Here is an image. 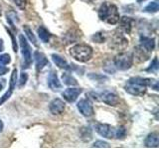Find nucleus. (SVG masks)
<instances>
[{
    "instance_id": "obj_32",
    "label": "nucleus",
    "mask_w": 159,
    "mask_h": 149,
    "mask_svg": "<svg viewBox=\"0 0 159 149\" xmlns=\"http://www.w3.org/2000/svg\"><path fill=\"white\" fill-rule=\"evenodd\" d=\"M7 31H8V33H9V35H10V37H11V39H12V47H13V51H14L15 53H17L18 48H17L16 40H15V38H14V36H13V34L11 33V31H10V30H8V29H7Z\"/></svg>"
},
{
    "instance_id": "obj_31",
    "label": "nucleus",
    "mask_w": 159,
    "mask_h": 149,
    "mask_svg": "<svg viewBox=\"0 0 159 149\" xmlns=\"http://www.w3.org/2000/svg\"><path fill=\"white\" fill-rule=\"evenodd\" d=\"M12 91H10V89H9V91H7L6 93H5L4 94H3V96H2V97L1 98H0V106H1V104L2 103H4L5 102H6L7 101V99L10 97H11V94H12Z\"/></svg>"
},
{
    "instance_id": "obj_22",
    "label": "nucleus",
    "mask_w": 159,
    "mask_h": 149,
    "mask_svg": "<svg viewBox=\"0 0 159 149\" xmlns=\"http://www.w3.org/2000/svg\"><path fill=\"white\" fill-rule=\"evenodd\" d=\"M158 68H159V64H158V60H157V58L155 57L153 59V61L151 62V64H150V66H149L145 71L146 72H149V73H157L158 72Z\"/></svg>"
},
{
    "instance_id": "obj_17",
    "label": "nucleus",
    "mask_w": 159,
    "mask_h": 149,
    "mask_svg": "<svg viewBox=\"0 0 159 149\" xmlns=\"http://www.w3.org/2000/svg\"><path fill=\"white\" fill-rule=\"evenodd\" d=\"M37 33H38V36H39L40 40H41L42 42H44V43L49 42L51 34H50V32L44 26H40L37 30Z\"/></svg>"
},
{
    "instance_id": "obj_29",
    "label": "nucleus",
    "mask_w": 159,
    "mask_h": 149,
    "mask_svg": "<svg viewBox=\"0 0 159 149\" xmlns=\"http://www.w3.org/2000/svg\"><path fill=\"white\" fill-rule=\"evenodd\" d=\"M92 147H96V148H109V144L106 141H102V140H98L94 142Z\"/></svg>"
},
{
    "instance_id": "obj_30",
    "label": "nucleus",
    "mask_w": 159,
    "mask_h": 149,
    "mask_svg": "<svg viewBox=\"0 0 159 149\" xmlns=\"http://www.w3.org/2000/svg\"><path fill=\"white\" fill-rule=\"evenodd\" d=\"M28 81V74L26 73H22L21 76H20V79H19V88H22L25 84H26Z\"/></svg>"
},
{
    "instance_id": "obj_7",
    "label": "nucleus",
    "mask_w": 159,
    "mask_h": 149,
    "mask_svg": "<svg viewBox=\"0 0 159 149\" xmlns=\"http://www.w3.org/2000/svg\"><path fill=\"white\" fill-rule=\"evenodd\" d=\"M96 131L101 136L111 139L114 138V133H116V128L112 127L111 125L107 123H98L96 125Z\"/></svg>"
},
{
    "instance_id": "obj_19",
    "label": "nucleus",
    "mask_w": 159,
    "mask_h": 149,
    "mask_svg": "<svg viewBox=\"0 0 159 149\" xmlns=\"http://www.w3.org/2000/svg\"><path fill=\"white\" fill-rule=\"evenodd\" d=\"M62 79H63V82L65 84H67V86H78V82H77V79H75L72 74H70L68 73H65L63 74V76H62Z\"/></svg>"
},
{
    "instance_id": "obj_23",
    "label": "nucleus",
    "mask_w": 159,
    "mask_h": 149,
    "mask_svg": "<svg viewBox=\"0 0 159 149\" xmlns=\"http://www.w3.org/2000/svg\"><path fill=\"white\" fill-rule=\"evenodd\" d=\"M16 82H17V70L14 69L11 74V78H10V91L13 92V89L16 87Z\"/></svg>"
},
{
    "instance_id": "obj_5",
    "label": "nucleus",
    "mask_w": 159,
    "mask_h": 149,
    "mask_svg": "<svg viewBox=\"0 0 159 149\" xmlns=\"http://www.w3.org/2000/svg\"><path fill=\"white\" fill-rule=\"evenodd\" d=\"M19 43H20V47H21V52H22L23 58H24L25 68H28L30 66V64L32 63L31 48H30L26 38H25L24 35H22V34L19 35Z\"/></svg>"
},
{
    "instance_id": "obj_2",
    "label": "nucleus",
    "mask_w": 159,
    "mask_h": 149,
    "mask_svg": "<svg viewBox=\"0 0 159 149\" xmlns=\"http://www.w3.org/2000/svg\"><path fill=\"white\" fill-rule=\"evenodd\" d=\"M98 17L103 22L114 25L119 21V13L117 7L114 4L104 2L101 5L98 10Z\"/></svg>"
},
{
    "instance_id": "obj_1",
    "label": "nucleus",
    "mask_w": 159,
    "mask_h": 149,
    "mask_svg": "<svg viewBox=\"0 0 159 149\" xmlns=\"http://www.w3.org/2000/svg\"><path fill=\"white\" fill-rule=\"evenodd\" d=\"M154 79H147V78H141V77H134L129 79L126 84L124 86L125 92L132 94V96L141 97L146 92L147 86L150 87Z\"/></svg>"
},
{
    "instance_id": "obj_11",
    "label": "nucleus",
    "mask_w": 159,
    "mask_h": 149,
    "mask_svg": "<svg viewBox=\"0 0 159 149\" xmlns=\"http://www.w3.org/2000/svg\"><path fill=\"white\" fill-rule=\"evenodd\" d=\"M48 86L49 88L54 92H58L60 89H62V84L60 82V79L57 76V73L51 72L48 76Z\"/></svg>"
},
{
    "instance_id": "obj_39",
    "label": "nucleus",
    "mask_w": 159,
    "mask_h": 149,
    "mask_svg": "<svg viewBox=\"0 0 159 149\" xmlns=\"http://www.w3.org/2000/svg\"><path fill=\"white\" fill-rule=\"evenodd\" d=\"M140 1H142V0H137V2H138V3L140 2Z\"/></svg>"
},
{
    "instance_id": "obj_8",
    "label": "nucleus",
    "mask_w": 159,
    "mask_h": 149,
    "mask_svg": "<svg viewBox=\"0 0 159 149\" xmlns=\"http://www.w3.org/2000/svg\"><path fill=\"white\" fill-rule=\"evenodd\" d=\"M83 89L81 88H69L66 91H64L62 96L64 99H66L68 102H75L78 99V97L82 93Z\"/></svg>"
},
{
    "instance_id": "obj_3",
    "label": "nucleus",
    "mask_w": 159,
    "mask_h": 149,
    "mask_svg": "<svg viewBox=\"0 0 159 149\" xmlns=\"http://www.w3.org/2000/svg\"><path fill=\"white\" fill-rule=\"evenodd\" d=\"M70 55L78 62H88L93 56V49L87 44H77L70 49Z\"/></svg>"
},
{
    "instance_id": "obj_33",
    "label": "nucleus",
    "mask_w": 159,
    "mask_h": 149,
    "mask_svg": "<svg viewBox=\"0 0 159 149\" xmlns=\"http://www.w3.org/2000/svg\"><path fill=\"white\" fill-rule=\"evenodd\" d=\"M13 1L16 4V6L20 9H24L26 7V0H13Z\"/></svg>"
},
{
    "instance_id": "obj_35",
    "label": "nucleus",
    "mask_w": 159,
    "mask_h": 149,
    "mask_svg": "<svg viewBox=\"0 0 159 149\" xmlns=\"http://www.w3.org/2000/svg\"><path fill=\"white\" fill-rule=\"evenodd\" d=\"M4 50V43H3V40L0 39V52H2Z\"/></svg>"
},
{
    "instance_id": "obj_38",
    "label": "nucleus",
    "mask_w": 159,
    "mask_h": 149,
    "mask_svg": "<svg viewBox=\"0 0 159 149\" xmlns=\"http://www.w3.org/2000/svg\"><path fill=\"white\" fill-rule=\"evenodd\" d=\"M0 16H1V6H0Z\"/></svg>"
},
{
    "instance_id": "obj_12",
    "label": "nucleus",
    "mask_w": 159,
    "mask_h": 149,
    "mask_svg": "<svg viewBox=\"0 0 159 149\" xmlns=\"http://www.w3.org/2000/svg\"><path fill=\"white\" fill-rule=\"evenodd\" d=\"M34 58H35V63H36V69L37 71H41L45 67L49 65V61L46 58V56L39 51H36L34 53Z\"/></svg>"
},
{
    "instance_id": "obj_24",
    "label": "nucleus",
    "mask_w": 159,
    "mask_h": 149,
    "mask_svg": "<svg viewBox=\"0 0 159 149\" xmlns=\"http://www.w3.org/2000/svg\"><path fill=\"white\" fill-rule=\"evenodd\" d=\"M126 135V129L123 126H119L116 129V133H114V137L118 139H122Z\"/></svg>"
},
{
    "instance_id": "obj_36",
    "label": "nucleus",
    "mask_w": 159,
    "mask_h": 149,
    "mask_svg": "<svg viewBox=\"0 0 159 149\" xmlns=\"http://www.w3.org/2000/svg\"><path fill=\"white\" fill-rule=\"evenodd\" d=\"M3 130V122L0 120V132Z\"/></svg>"
},
{
    "instance_id": "obj_18",
    "label": "nucleus",
    "mask_w": 159,
    "mask_h": 149,
    "mask_svg": "<svg viewBox=\"0 0 159 149\" xmlns=\"http://www.w3.org/2000/svg\"><path fill=\"white\" fill-rule=\"evenodd\" d=\"M52 60H53V62L56 64V66H58L59 68H61V69H68L69 67V64L68 62L65 60L64 58H62L61 56H59V55L57 54H53L52 55Z\"/></svg>"
},
{
    "instance_id": "obj_13",
    "label": "nucleus",
    "mask_w": 159,
    "mask_h": 149,
    "mask_svg": "<svg viewBox=\"0 0 159 149\" xmlns=\"http://www.w3.org/2000/svg\"><path fill=\"white\" fill-rule=\"evenodd\" d=\"M140 43H141L140 46L148 53H151L154 50V48H155V39L154 38L141 36L140 37Z\"/></svg>"
},
{
    "instance_id": "obj_15",
    "label": "nucleus",
    "mask_w": 159,
    "mask_h": 149,
    "mask_svg": "<svg viewBox=\"0 0 159 149\" xmlns=\"http://www.w3.org/2000/svg\"><path fill=\"white\" fill-rule=\"evenodd\" d=\"M145 146L148 148H157L159 146V135L157 132H152L148 134L144 141Z\"/></svg>"
},
{
    "instance_id": "obj_10",
    "label": "nucleus",
    "mask_w": 159,
    "mask_h": 149,
    "mask_svg": "<svg viewBox=\"0 0 159 149\" xmlns=\"http://www.w3.org/2000/svg\"><path fill=\"white\" fill-rule=\"evenodd\" d=\"M102 101L111 106H116L119 103V97L116 96V93H113L111 92H103L101 93Z\"/></svg>"
},
{
    "instance_id": "obj_9",
    "label": "nucleus",
    "mask_w": 159,
    "mask_h": 149,
    "mask_svg": "<svg viewBox=\"0 0 159 149\" xmlns=\"http://www.w3.org/2000/svg\"><path fill=\"white\" fill-rule=\"evenodd\" d=\"M65 106H66V104H65V102L61 98H55L50 102L49 109L54 115H59V114H62L64 112Z\"/></svg>"
},
{
    "instance_id": "obj_16",
    "label": "nucleus",
    "mask_w": 159,
    "mask_h": 149,
    "mask_svg": "<svg viewBox=\"0 0 159 149\" xmlns=\"http://www.w3.org/2000/svg\"><path fill=\"white\" fill-rule=\"evenodd\" d=\"M127 40L124 38L121 34H116L113 36L112 39V45L113 47H116V49H124L127 46Z\"/></svg>"
},
{
    "instance_id": "obj_20",
    "label": "nucleus",
    "mask_w": 159,
    "mask_h": 149,
    "mask_svg": "<svg viewBox=\"0 0 159 149\" xmlns=\"http://www.w3.org/2000/svg\"><path fill=\"white\" fill-rule=\"evenodd\" d=\"M158 10H159V4L157 0H155V1H152L151 3H149L147 6L144 8V12L153 14V13L158 12Z\"/></svg>"
},
{
    "instance_id": "obj_4",
    "label": "nucleus",
    "mask_w": 159,
    "mask_h": 149,
    "mask_svg": "<svg viewBox=\"0 0 159 149\" xmlns=\"http://www.w3.org/2000/svg\"><path fill=\"white\" fill-rule=\"evenodd\" d=\"M113 65L116 69L120 70V71H125V70L130 69L133 64V55L131 53H120L114 58Z\"/></svg>"
},
{
    "instance_id": "obj_26",
    "label": "nucleus",
    "mask_w": 159,
    "mask_h": 149,
    "mask_svg": "<svg viewBox=\"0 0 159 149\" xmlns=\"http://www.w3.org/2000/svg\"><path fill=\"white\" fill-rule=\"evenodd\" d=\"M82 129L84 131V133H83V132L81 133L82 139L84 141H89L92 139V130L87 127H83Z\"/></svg>"
},
{
    "instance_id": "obj_14",
    "label": "nucleus",
    "mask_w": 159,
    "mask_h": 149,
    "mask_svg": "<svg viewBox=\"0 0 159 149\" xmlns=\"http://www.w3.org/2000/svg\"><path fill=\"white\" fill-rule=\"evenodd\" d=\"M119 24H120V28L124 33L129 34L131 32L132 27H133V23H134V19L130 17H126L124 16L122 18H119Z\"/></svg>"
},
{
    "instance_id": "obj_40",
    "label": "nucleus",
    "mask_w": 159,
    "mask_h": 149,
    "mask_svg": "<svg viewBox=\"0 0 159 149\" xmlns=\"http://www.w3.org/2000/svg\"><path fill=\"white\" fill-rule=\"evenodd\" d=\"M91 1H96V0H91Z\"/></svg>"
},
{
    "instance_id": "obj_25",
    "label": "nucleus",
    "mask_w": 159,
    "mask_h": 149,
    "mask_svg": "<svg viewBox=\"0 0 159 149\" xmlns=\"http://www.w3.org/2000/svg\"><path fill=\"white\" fill-rule=\"evenodd\" d=\"M88 76L91 79H93V81H96V82H102V81H107V79H108V78L107 76H103V74H89Z\"/></svg>"
},
{
    "instance_id": "obj_21",
    "label": "nucleus",
    "mask_w": 159,
    "mask_h": 149,
    "mask_svg": "<svg viewBox=\"0 0 159 149\" xmlns=\"http://www.w3.org/2000/svg\"><path fill=\"white\" fill-rule=\"evenodd\" d=\"M23 29H24V32L26 33V36H27L28 39L30 40V42H32L33 45H35V46H37V39H36V37H35V35L33 34L32 30L30 29V28L27 26V25H25V26L23 27Z\"/></svg>"
},
{
    "instance_id": "obj_28",
    "label": "nucleus",
    "mask_w": 159,
    "mask_h": 149,
    "mask_svg": "<svg viewBox=\"0 0 159 149\" xmlns=\"http://www.w3.org/2000/svg\"><path fill=\"white\" fill-rule=\"evenodd\" d=\"M11 62V58H10L9 54H2L0 55V66H5Z\"/></svg>"
},
{
    "instance_id": "obj_34",
    "label": "nucleus",
    "mask_w": 159,
    "mask_h": 149,
    "mask_svg": "<svg viewBox=\"0 0 159 149\" xmlns=\"http://www.w3.org/2000/svg\"><path fill=\"white\" fill-rule=\"evenodd\" d=\"M8 68H6L5 66H0V76H3V74L8 73Z\"/></svg>"
},
{
    "instance_id": "obj_27",
    "label": "nucleus",
    "mask_w": 159,
    "mask_h": 149,
    "mask_svg": "<svg viewBox=\"0 0 159 149\" xmlns=\"http://www.w3.org/2000/svg\"><path fill=\"white\" fill-rule=\"evenodd\" d=\"M92 40L94 43H103L104 40H106V38H104V35L102 32H98V33L93 35Z\"/></svg>"
},
{
    "instance_id": "obj_6",
    "label": "nucleus",
    "mask_w": 159,
    "mask_h": 149,
    "mask_svg": "<svg viewBox=\"0 0 159 149\" xmlns=\"http://www.w3.org/2000/svg\"><path fill=\"white\" fill-rule=\"evenodd\" d=\"M77 107L79 109V111L86 117H91L94 114L93 106L89 99H86V98L81 99V101L77 103Z\"/></svg>"
},
{
    "instance_id": "obj_37",
    "label": "nucleus",
    "mask_w": 159,
    "mask_h": 149,
    "mask_svg": "<svg viewBox=\"0 0 159 149\" xmlns=\"http://www.w3.org/2000/svg\"><path fill=\"white\" fill-rule=\"evenodd\" d=\"M2 88H3V84H1V82H0V92L2 91Z\"/></svg>"
}]
</instances>
